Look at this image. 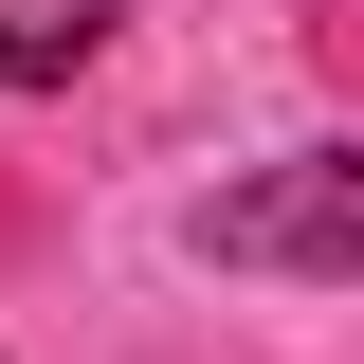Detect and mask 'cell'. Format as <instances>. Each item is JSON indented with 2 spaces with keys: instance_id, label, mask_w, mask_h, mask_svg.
Instances as JSON below:
<instances>
[{
  "instance_id": "cell-1",
  "label": "cell",
  "mask_w": 364,
  "mask_h": 364,
  "mask_svg": "<svg viewBox=\"0 0 364 364\" xmlns=\"http://www.w3.org/2000/svg\"><path fill=\"white\" fill-rule=\"evenodd\" d=\"M219 273H291V291H346L364 273V146H291L273 182H237L219 219H200Z\"/></svg>"
},
{
  "instance_id": "cell-2",
  "label": "cell",
  "mask_w": 364,
  "mask_h": 364,
  "mask_svg": "<svg viewBox=\"0 0 364 364\" xmlns=\"http://www.w3.org/2000/svg\"><path fill=\"white\" fill-rule=\"evenodd\" d=\"M128 0H0V91H73Z\"/></svg>"
}]
</instances>
